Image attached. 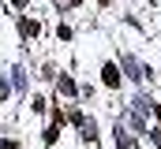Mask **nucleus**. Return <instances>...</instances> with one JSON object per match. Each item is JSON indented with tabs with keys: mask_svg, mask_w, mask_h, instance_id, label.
Returning a JSON list of instances; mask_svg holds the SVG:
<instances>
[{
	"mask_svg": "<svg viewBox=\"0 0 161 149\" xmlns=\"http://www.w3.org/2000/svg\"><path fill=\"white\" fill-rule=\"evenodd\" d=\"M105 86H120V67H116V64H105Z\"/></svg>",
	"mask_w": 161,
	"mask_h": 149,
	"instance_id": "obj_1",
	"label": "nucleus"
},
{
	"mask_svg": "<svg viewBox=\"0 0 161 149\" xmlns=\"http://www.w3.org/2000/svg\"><path fill=\"white\" fill-rule=\"evenodd\" d=\"M116 149H131V138H127V134H124L120 127H116Z\"/></svg>",
	"mask_w": 161,
	"mask_h": 149,
	"instance_id": "obj_2",
	"label": "nucleus"
},
{
	"mask_svg": "<svg viewBox=\"0 0 161 149\" xmlns=\"http://www.w3.org/2000/svg\"><path fill=\"white\" fill-rule=\"evenodd\" d=\"M60 93H75V82H71V78H68V74H64V78H60Z\"/></svg>",
	"mask_w": 161,
	"mask_h": 149,
	"instance_id": "obj_3",
	"label": "nucleus"
},
{
	"mask_svg": "<svg viewBox=\"0 0 161 149\" xmlns=\"http://www.w3.org/2000/svg\"><path fill=\"white\" fill-rule=\"evenodd\" d=\"M150 142H154V146L161 149V131H150Z\"/></svg>",
	"mask_w": 161,
	"mask_h": 149,
	"instance_id": "obj_4",
	"label": "nucleus"
},
{
	"mask_svg": "<svg viewBox=\"0 0 161 149\" xmlns=\"http://www.w3.org/2000/svg\"><path fill=\"white\" fill-rule=\"evenodd\" d=\"M75 4H82V0H75Z\"/></svg>",
	"mask_w": 161,
	"mask_h": 149,
	"instance_id": "obj_5",
	"label": "nucleus"
}]
</instances>
